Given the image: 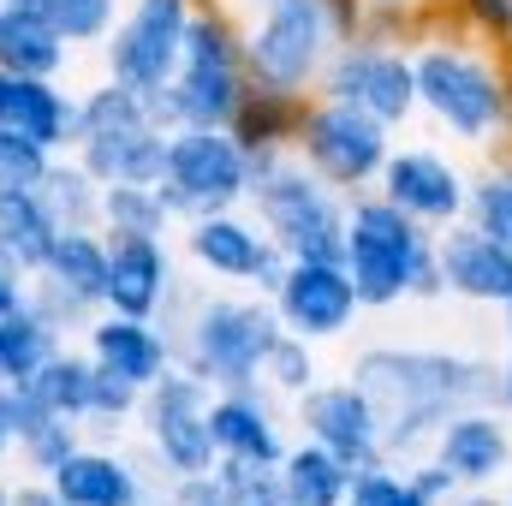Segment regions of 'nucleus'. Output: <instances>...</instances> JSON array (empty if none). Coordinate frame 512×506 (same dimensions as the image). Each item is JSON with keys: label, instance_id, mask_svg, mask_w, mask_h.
Segmentation results:
<instances>
[{"label": "nucleus", "instance_id": "obj_1", "mask_svg": "<svg viewBox=\"0 0 512 506\" xmlns=\"http://www.w3.org/2000/svg\"><path fill=\"white\" fill-rule=\"evenodd\" d=\"M495 370L501 364L483 352L423 340H364L346 364V376L382 411V453L399 465L423 459L459 405H495Z\"/></svg>", "mask_w": 512, "mask_h": 506}, {"label": "nucleus", "instance_id": "obj_2", "mask_svg": "<svg viewBox=\"0 0 512 506\" xmlns=\"http://www.w3.org/2000/svg\"><path fill=\"white\" fill-rule=\"evenodd\" d=\"M417 66V120L459 149H501L512 126V54L441 18L411 42Z\"/></svg>", "mask_w": 512, "mask_h": 506}, {"label": "nucleus", "instance_id": "obj_3", "mask_svg": "<svg viewBox=\"0 0 512 506\" xmlns=\"http://www.w3.org/2000/svg\"><path fill=\"white\" fill-rule=\"evenodd\" d=\"M173 340V364L203 376L209 387H245L262 381V364L274 352V340L286 334L274 304L245 286H209V280H185L167 292L161 316H155Z\"/></svg>", "mask_w": 512, "mask_h": 506}, {"label": "nucleus", "instance_id": "obj_4", "mask_svg": "<svg viewBox=\"0 0 512 506\" xmlns=\"http://www.w3.org/2000/svg\"><path fill=\"white\" fill-rule=\"evenodd\" d=\"M346 274L364 298V310H399V304H441V256L435 233L417 227L405 209H393L382 191H358L346 209Z\"/></svg>", "mask_w": 512, "mask_h": 506}, {"label": "nucleus", "instance_id": "obj_5", "mask_svg": "<svg viewBox=\"0 0 512 506\" xmlns=\"http://www.w3.org/2000/svg\"><path fill=\"white\" fill-rule=\"evenodd\" d=\"M245 209L268 227L280 256L346 251V209H352V197L334 191L322 173H310L292 149L286 155H251V197H245Z\"/></svg>", "mask_w": 512, "mask_h": 506}, {"label": "nucleus", "instance_id": "obj_6", "mask_svg": "<svg viewBox=\"0 0 512 506\" xmlns=\"http://www.w3.org/2000/svg\"><path fill=\"white\" fill-rule=\"evenodd\" d=\"M72 155L102 185H155L167 161V126L155 120V102L114 78H96L78 90V143Z\"/></svg>", "mask_w": 512, "mask_h": 506}, {"label": "nucleus", "instance_id": "obj_7", "mask_svg": "<svg viewBox=\"0 0 512 506\" xmlns=\"http://www.w3.org/2000/svg\"><path fill=\"white\" fill-rule=\"evenodd\" d=\"M340 42L346 36L334 30V18L316 0H268L245 12V72L262 90L316 96Z\"/></svg>", "mask_w": 512, "mask_h": 506}, {"label": "nucleus", "instance_id": "obj_8", "mask_svg": "<svg viewBox=\"0 0 512 506\" xmlns=\"http://www.w3.org/2000/svg\"><path fill=\"white\" fill-rule=\"evenodd\" d=\"M155 185H161L173 221L245 209V197H251V149L227 126H173Z\"/></svg>", "mask_w": 512, "mask_h": 506}, {"label": "nucleus", "instance_id": "obj_9", "mask_svg": "<svg viewBox=\"0 0 512 506\" xmlns=\"http://www.w3.org/2000/svg\"><path fill=\"white\" fill-rule=\"evenodd\" d=\"M393 137H399V131H387L376 114H364V108H352V102L316 90V96H304L292 155H298L310 173H322L334 191L358 197V191H376Z\"/></svg>", "mask_w": 512, "mask_h": 506}, {"label": "nucleus", "instance_id": "obj_10", "mask_svg": "<svg viewBox=\"0 0 512 506\" xmlns=\"http://www.w3.org/2000/svg\"><path fill=\"white\" fill-rule=\"evenodd\" d=\"M209 399L215 387L191 370H167L161 381L143 387V405H137V441L143 453L155 459L161 477H203L215 471V435H209Z\"/></svg>", "mask_w": 512, "mask_h": 506}, {"label": "nucleus", "instance_id": "obj_11", "mask_svg": "<svg viewBox=\"0 0 512 506\" xmlns=\"http://www.w3.org/2000/svg\"><path fill=\"white\" fill-rule=\"evenodd\" d=\"M191 12H197V0H126L108 42L96 48L102 78H114V84H126V90L155 102L167 90V78L179 72Z\"/></svg>", "mask_w": 512, "mask_h": 506}, {"label": "nucleus", "instance_id": "obj_12", "mask_svg": "<svg viewBox=\"0 0 512 506\" xmlns=\"http://www.w3.org/2000/svg\"><path fill=\"white\" fill-rule=\"evenodd\" d=\"M179 256L197 280L209 286H245V292H274L286 256L268 239V227L251 209H221V215H197L179 221Z\"/></svg>", "mask_w": 512, "mask_h": 506}, {"label": "nucleus", "instance_id": "obj_13", "mask_svg": "<svg viewBox=\"0 0 512 506\" xmlns=\"http://www.w3.org/2000/svg\"><path fill=\"white\" fill-rule=\"evenodd\" d=\"M322 96H340L364 114H376L387 131L417 126V66L405 42H382V36H346L316 84Z\"/></svg>", "mask_w": 512, "mask_h": 506}, {"label": "nucleus", "instance_id": "obj_14", "mask_svg": "<svg viewBox=\"0 0 512 506\" xmlns=\"http://www.w3.org/2000/svg\"><path fill=\"white\" fill-rule=\"evenodd\" d=\"M268 304H274L280 328L298 334V340H310V346L352 340V328L370 316L340 256H286Z\"/></svg>", "mask_w": 512, "mask_h": 506}, {"label": "nucleus", "instance_id": "obj_15", "mask_svg": "<svg viewBox=\"0 0 512 506\" xmlns=\"http://www.w3.org/2000/svg\"><path fill=\"white\" fill-rule=\"evenodd\" d=\"M376 191H382L393 209H405L417 227L447 233V227L465 221L471 173L459 167V155H453L447 143H399V137H393Z\"/></svg>", "mask_w": 512, "mask_h": 506}, {"label": "nucleus", "instance_id": "obj_16", "mask_svg": "<svg viewBox=\"0 0 512 506\" xmlns=\"http://www.w3.org/2000/svg\"><path fill=\"white\" fill-rule=\"evenodd\" d=\"M30 304L48 310L66 334H84V322L108 310V233L102 227L60 233L48 262L30 274Z\"/></svg>", "mask_w": 512, "mask_h": 506}, {"label": "nucleus", "instance_id": "obj_17", "mask_svg": "<svg viewBox=\"0 0 512 506\" xmlns=\"http://www.w3.org/2000/svg\"><path fill=\"white\" fill-rule=\"evenodd\" d=\"M292 429L316 447H328L334 459H346L352 471L387 459L382 453V411L370 405V393L352 376H322L310 393L292 399Z\"/></svg>", "mask_w": 512, "mask_h": 506}, {"label": "nucleus", "instance_id": "obj_18", "mask_svg": "<svg viewBox=\"0 0 512 506\" xmlns=\"http://www.w3.org/2000/svg\"><path fill=\"white\" fill-rule=\"evenodd\" d=\"M48 483H54V495L66 506H149L161 495L167 477L155 471L149 453H131L120 441L84 435V447H78Z\"/></svg>", "mask_w": 512, "mask_h": 506}, {"label": "nucleus", "instance_id": "obj_19", "mask_svg": "<svg viewBox=\"0 0 512 506\" xmlns=\"http://www.w3.org/2000/svg\"><path fill=\"white\" fill-rule=\"evenodd\" d=\"M429 459L459 483V489H489L501 495V483H512V417L501 405H459L435 441Z\"/></svg>", "mask_w": 512, "mask_h": 506}, {"label": "nucleus", "instance_id": "obj_20", "mask_svg": "<svg viewBox=\"0 0 512 506\" xmlns=\"http://www.w3.org/2000/svg\"><path fill=\"white\" fill-rule=\"evenodd\" d=\"M209 435H215V453L221 459H239V465H280V453L292 447V405L280 393H268L262 381L245 387H215L209 399Z\"/></svg>", "mask_w": 512, "mask_h": 506}, {"label": "nucleus", "instance_id": "obj_21", "mask_svg": "<svg viewBox=\"0 0 512 506\" xmlns=\"http://www.w3.org/2000/svg\"><path fill=\"white\" fill-rule=\"evenodd\" d=\"M435 256H441L447 298H459L471 310H501L512 298V245L489 239L483 227L459 221V227L435 233Z\"/></svg>", "mask_w": 512, "mask_h": 506}, {"label": "nucleus", "instance_id": "obj_22", "mask_svg": "<svg viewBox=\"0 0 512 506\" xmlns=\"http://www.w3.org/2000/svg\"><path fill=\"white\" fill-rule=\"evenodd\" d=\"M84 352L96 370L131 381V387H149L173 370V340L155 316H120V310H96L84 322Z\"/></svg>", "mask_w": 512, "mask_h": 506}, {"label": "nucleus", "instance_id": "obj_23", "mask_svg": "<svg viewBox=\"0 0 512 506\" xmlns=\"http://www.w3.org/2000/svg\"><path fill=\"white\" fill-rule=\"evenodd\" d=\"M179 286V256L155 233H108V310L161 316L167 292Z\"/></svg>", "mask_w": 512, "mask_h": 506}, {"label": "nucleus", "instance_id": "obj_24", "mask_svg": "<svg viewBox=\"0 0 512 506\" xmlns=\"http://www.w3.org/2000/svg\"><path fill=\"white\" fill-rule=\"evenodd\" d=\"M251 90L245 66H221V60H179V72L167 78V90L155 96V120L173 126H233L239 102Z\"/></svg>", "mask_w": 512, "mask_h": 506}, {"label": "nucleus", "instance_id": "obj_25", "mask_svg": "<svg viewBox=\"0 0 512 506\" xmlns=\"http://www.w3.org/2000/svg\"><path fill=\"white\" fill-rule=\"evenodd\" d=\"M0 126L36 137L48 155H72V143H78V90H66V78H6Z\"/></svg>", "mask_w": 512, "mask_h": 506}, {"label": "nucleus", "instance_id": "obj_26", "mask_svg": "<svg viewBox=\"0 0 512 506\" xmlns=\"http://www.w3.org/2000/svg\"><path fill=\"white\" fill-rule=\"evenodd\" d=\"M78 48L42 18L36 0H6L0 6V66L12 78H66Z\"/></svg>", "mask_w": 512, "mask_h": 506}, {"label": "nucleus", "instance_id": "obj_27", "mask_svg": "<svg viewBox=\"0 0 512 506\" xmlns=\"http://www.w3.org/2000/svg\"><path fill=\"white\" fill-rule=\"evenodd\" d=\"M274 489H280V506H346L352 465L334 459L328 447L292 435V447H286L280 465H274Z\"/></svg>", "mask_w": 512, "mask_h": 506}, {"label": "nucleus", "instance_id": "obj_28", "mask_svg": "<svg viewBox=\"0 0 512 506\" xmlns=\"http://www.w3.org/2000/svg\"><path fill=\"white\" fill-rule=\"evenodd\" d=\"M12 405H18V441H12V459H18V477H54L78 447H84V423L72 417H54L42 405H30L24 387H12Z\"/></svg>", "mask_w": 512, "mask_h": 506}, {"label": "nucleus", "instance_id": "obj_29", "mask_svg": "<svg viewBox=\"0 0 512 506\" xmlns=\"http://www.w3.org/2000/svg\"><path fill=\"white\" fill-rule=\"evenodd\" d=\"M167 501L173 506H280V489H274L268 465L215 459V471H203V477H167Z\"/></svg>", "mask_w": 512, "mask_h": 506}, {"label": "nucleus", "instance_id": "obj_30", "mask_svg": "<svg viewBox=\"0 0 512 506\" xmlns=\"http://www.w3.org/2000/svg\"><path fill=\"white\" fill-rule=\"evenodd\" d=\"M60 227L42 209V197L30 185H0V262H12L18 274H36L54 251Z\"/></svg>", "mask_w": 512, "mask_h": 506}, {"label": "nucleus", "instance_id": "obj_31", "mask_svg": "<svg viewBox=\"0 0 512 506\" xmlns=\"http://www.w3.org/2000/svg\"><path fill=\"white\" fill-rule=\"evenodd\" d=\"M60 346H66V328H60L48 310H36V304L24 298L18 310L0 316V381H6V387H24Z\"/></svg>", "mask_w": 512, "mask_h": 506}, {"label": "nucleus", "instance_id": "obj_32", "mask_svg": "<svg viewBox=\"0 0 512 506\" xmlns=\"http://www.w3.org/2000/svg\"><path fill=\"white\" fill-rule=\"evenodd\" d=\"M42 209L54 215L60 233H84V227H102V179L78 161V155H54L42 185H36Z\"/></svg>", "mask_w": 512, "mask_h": 506}, {"label": "nucleus", "instance_id": "obj_33", "mask_svg": "<svg viewBox=\"0 0 512 506\" xmlns=\"http://www.w3.org/2000/svg\"><path fill=\"white\" fill-rule=\"evenodd\" d=\"M298 114H304V96H286V90H262V84H251L227 131H233L251 155H286L292 137H298Z\"/></svg>", "mask_w": 512, "mask_h": 506}, {"label": "nucleus", "instance_id": "obj_34", "mask_svg": "<svg viewBox=\"0 0 512 506\" xmlns=\"http://www.w3.org/2000/svg\"><path fill=\"white\" fill-rule=\"evenodd\" d=\"M24 393H30V405H42V411H54V417L84 423L90 393H96V364H90V352H84V346H60L36 376L24 381Z\"/></svg>", "mask_w": 512, "mask_h": 506}, {"label": "nucleus", "instance_id": "obj_35", "mask_svg": "<svg viewBox=\"0 0 512 506\" xmlns=\"http://www.w3.org/2000/svg\"><path fill=\"white\" fill-rule=\"evenodd\" d=\"M102 233H179L161 185H102Z\"/></svg>", "mask_w": 512, "mask_h": 506}, {"label": "nucleus", "instance_id": "obj_36", "mask_svg": "<svg viewBox=\"0 0 512 506\" xmlns=\"http://www.w3.org/2000/svg\"><path fill=\"white\" fill-rule=\"evenodd\" d=\"M465 221L483 227L489 239L512 245V155L501 149L495 161H483L471 173V197H465Z\"/></svg>", "mask_w": 512, "mask_h": 506}, {"label": "nucleus", "instance_id": "obj_37", "mask_svg": "<svg viewBox=\"0 0 512 506\" xmlns=\"http://www.w3.org/2000/svg\"><path fill=\"white\" fill-rule=\"evenodd\" d=\"M447 18V0H364V24L358 36H382V42H417L423 30H435Z\"/></svg>", "mask_w": 512, "mask_h": 506}, {"label": "nucleus", "instance_id": "obj_38", "mask_svg": "<svg viewBox=\"0 0 512 506\" xmlns=\"http://www.w3.org/2000/svg\"><path fill=\"white\" fill-rule=\"evenodd\" d=\"M137 405H143V387L96 370V393H90V411H84V435L96 441H120L126 429H137Z\"/></svg>", "mask_w": 512, "mask_h": 506}, {"label": "nucleus", "instance_id": "obj_39", "mask_svg": "<svg viewBox=\"0 0 512 506\" xmlns=\"http://www.w3.org/2000/svg\"><path fill=\"white\" fill-rule=\"evenodd\" d=\"M36 6L72 48H102L126 0H36Z\"/></svg>", "mask_w": 512, "mask_h": 506}, {"label": "nucleus", "instance_id": "obj_40", "mask_svg": "<svg viewBox=\"0 0 512 506\" xmlns=\"http://www.w3.org/2000/svg\"><path fill=\"white\" fill-rule=\"evenodd\" d=\"M346 506H429V495L417 489L411 465H399V459H376V465L352 471Z\"/></svg>", "mask_w": 512, "mask_h": 506}, {"label": "nucleus", "instance_id": "obj_41", "mask_svg": "<svg viewBox=\"0 0 512 506\" xmlns=\"http://www.w3.org/2000/svg\"><path fill=\"white\" fill-rule=\"evenodd\" d=\"M322 381V364H316V346L310 340H298V334H280L274 340V352H268V364H262V387L268 393H280L286 405L298 399V393H310Z\"/></svg>", "mask_w": 512, "mask_h": 506}, {"label": "nucleus", "instance_id": "obj_42", "mask_svg": "<svg viewBox=\"0 0 512 506\" xmlns=\"http://www.w3.org/2000/svg\"><path fill=\"white\" fill-rule=\"evenodd\" d=\"M48 149L36 143V137H24V131L0 126V185H42V173H48Z\"/></svg>", "mask_w": 512, "mask_h": 506}, {"label": "nucleus", "instance_id": "obj_43", "mask_svg": "<svg viewBox=\"0 0 512 506\" xmlns=\"http://www.w3.org/2000/svg\"><path fill=\"white\" fill-rule=\"evenodd\" d=\"M447 18L512 54V0H447Z\"/></svg>", "mask_w": 512, "mask_h": 506}, {"label": "nucleus", "instance_id": "obj_44", "mask_svg": "<svg viewBox=\"0 0 512 506\" xmlns=\"http://www.w3.org/2000/svg\"><path fill=\"white\" fill-rule=\"evenodd\" d=\"M12 506H66L54 495V483H42V477H18L12 483Z\"/></svg>", "mask_w": 512, "mask_h": 506}, {"label": "nucleus", "instance_id": "obj_45", "mask_svg": "<svg viewBox=\"0 0 512 506\" xmlns=\"http://www.w3.org/2000/svg\"><path fill=\"white\" fill-rule=\"evenodd\" d=\"M24 298H30V274H18L12 262H0V316H6V310H18Z\"/></svg>", "mask_w": 512, "mask_h": 506}, {"label": "nucleus", "instance_id": "obj_46", "mask_svg": "<svg viewBox=\"0 0 512 506\" xmlns=\"http://www.w3.org/2000/svg\"><path fill=\"white\" fill-rule=\"evenodd\" d=\"M316 6L334 18L340 36H358V24H364V0H316Z\"/></svg>", "mask_w": 512, "mask_h": 506}, {"label": "nucleus", "instance_id": "obj_47", "mask_svg": "<svg viewBox=\"0 0 512 506\" xmlns=\"http://www.w3.org/2000/svg\"><path fill=\"white\" fill-rule=\"evenodd\" d=\"M12 441H18V405H12V387L0 381V459H12Z\"/></svg>", "mask_w": 512, "mask_h": 506}, {"label": "nucleus", "instance_id": "obj_48", "mask_svg": "<svg viewBox=\"0 0 512 506\" xmlns=\"http://www.w3.org/2000/svg\"><path fill=\"white\" fill-rule=\"evenodd\" d=\"M495 405L512 417V346H507V358H501V370H495Z\"/></svg>", "mask_w": 512, "mask_h": 506}, {"label": "nucleus", "instance_id": "obj_49", "mask_svg": "<svg viewBox=\"0 0 512 506\" xmlns=\"http://www.w3.org/2000/svg\"><path fill=\"white\" fill-rule=\"evenodd\" d=\"M501 495H489V489H453V495H441L435 506H495Z\"/></svg>", "mask_w": 512, "mask_h": 506}, {"label": "nucleus", "instance_id": "obj_50", "mask_svg": "<svg viewBox=\"0 0 512 506\" xmlns=\"http://www.w3.org/2000/svg\"><path fill=\"white\" fill-rule=\"evenodd\" d=\"M495 316H501V340H507V346H512V298H507V304H501V310H495Z\"/></svg>", "mask_w": 512, "mask_h": 506}, {"label": "nucleus", "instance_id": "obj_51", "mask_svg": "<svg viewBox=\"0 0 512 506\" xmlns=\"http://www.w3.org/2000/svg\"><path fill=\"white\" fill-rule=\"evenodd\" d=\"M0 506H12V477H0Z\"/></svg>", "mask_w": 512, "mask_h": 506}, {"label": "nucleus", "instance_id": "obj_52", "mask_svg": "<svg viewBox=\"0 0 512 506\" xmlns=\"http://www.w3.org/2000/svg\"><path fill=\"white\" fill-rule=\"evenodd\" d=\"M239 6H245V12H256V6H268V0H239Z\"/></svg>", "mask_w": 512, "mask_h": 506}, {"label": "nucleus", "instance_id": "obj_53", "mask_svg": "<svg viewBox=\"0 0 512 506\" xmlns=\"http://www.w3.org/2000/svg\"><path fill=\"white\" fill-rule=\"evenodd\" d=\"M501 149H507V155H512V126H507V143H501Z\"/></svg>", "mask_w": 512, "mask_h": 506}, {"label": "nucleus", "instance_id": "obj_54", "mask_svg": "<svg viewBox=\"0 0 512 506\" xmlns=\"http://www.w3.org/2000/svg\"><path fill=\"white\" fill-rule=\"evenodd\" d=\"M6 78H12V72H6V66H0V90H6Z\"/></svg>", "mask_w": 512, "mask_h": 506}, {"label": "nucleus", "instance_id": "obj_55", "mask_svg": "<svg viewBox=\"0 0 512 506\" xmlns=\"http://www.w3.org/2000/svg\"><path fill=\"white\" fill-rule=\"evenodd\" d=\"M495 506H512V501H507V495H501V501H495Z\"/></svg>", "mask_w": 512, "mask_h": 506}, {"label": "nucleus", "instance_id": "obj_56", "mask_svg": "<svg viewBox=\"0 0 512 506\" xmlns=\"http://www.w3.org/2000/svg\"><path fill=\"white\" fill-rule=\"evenodd\" d=\"M507 501H512V483H507Z\"/></svg>", "mask_w": 512, "mask_h": 506}, {"label": "nucleus", "instance_id": "obj_57", "mask_svg": "<svg viewBox=\"0 0 512 506\" xmlns=\"http://www.w3.org/2000/svg\"><path fill=\"white\" fill-rule=\"evenodd\" d=\"M0 6H6V0H0Z\"/></svg>", "mask_w": 512, "mask_h": 506}]
</instances>
